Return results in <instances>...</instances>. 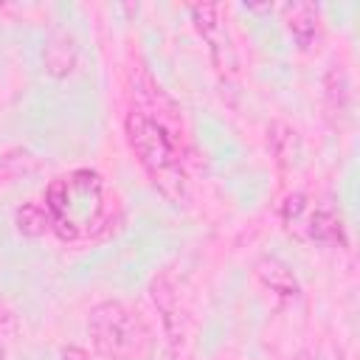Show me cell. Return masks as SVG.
I'll return each mask as SVG.
<instances>
[{
    "mask_svg": "<svg viewBox=\"0 0 360 360\" xmlns=\"http://www.w3.org/2000/svg\"><path fill=\"white\" fill-rule=\"evenodd\" d=\"M284 28L290 31L292 42L298 51H312L315 42L321 39V8L315 3H307V0H292L284 6Z\"/></svg>",
    "mask_w": 360,
    "mask_h": 360,
    "instance_id": "7",
    "label": "cell"
},
{
    "mask_svg": "<svg viewBox=\"0 0 360 360\" xmlns=\"http://www.w3.org/2000/svg\"><path fill=\"white\" fill-rule=\"evenodd\" d=\"M307 211H309V197H307L304 191H292V194H287V197L281 200V205H278V219L284 222L287 231H295V228L301 225V219H304Z\"/></svg>",
    "mask_w": 360,
    "mask_h": 360,
    "instance_id": "15",
    "label": "cell"
},
{
    "mask_svg": "<svg viewBox=\"0 0 360 360\" xmlns=\"http://www.w3.org/2000/svg\"><path fill=\"white\" fill-rule=\"evenodd\" d=\"M87 338L104 360H138L146 352V329L121 301H101L90 309Z\"/></svg>",
    "mask_w": 360,
    "mask_h": 360,
    "instance_id": "3",
    "label": "cell"
},
{
    "mask_svg": "<svg viewBox=\"0 0 360 360\" xmlns=\"http://www.w3.org/2000/svg\"><path fill=\"white\" fill-rule=\"evenodd\" d=\"M298 228H301V236L315 245H326V248L346 245V228L332 208H309Z\"/></svg>",
    "mask_w": 360,
    "mask_h": 360,
    "instance_id": "10",
    "label": "cell"
},
{
    "mask_svg": "<svg viewBox=\"0 0 360 360\" xmlns=\"http://www.w3.org/2000/svg\"><path fill=\"white\" fill-rule=\"evenodd\" d=\"M124 135H127V143L138 166L146 172L152 186L169 202L186 205L188 202V169H186L180 143L152 118L138 112L135 107H129L124 115Z\"/></svg>",
    "mask_w": 360,
    "mask_h": 360,
    "instance_id": "2",
    "label": "cell"
},
{
    "mask_svg": "<svg viewBox=\"0 0 360 360\" xmlns=\"http://www.w3.org/2000/svg\"><path fill=\"white\" fill-rule=\"evenodd\" d=\"M188 14H191L197 34L202 37V42L208 48L211 65L219 73V79L222 82L236 79L239 76V53H236V42H233L225 8L219 3H197V6H188Z\"/></svg>",
    "mask_w": 360,
    "mask_h": 360,
    "instance_id": "4",
    "label": "cell"
},
{
    "mask_svg": "<svg viewBox=\"0 0 360 360\" xmlns=\"http://www.w3.org/2000/svg\"><path fill=\"white\" fill-rule=\"evenodd\" d=\"M323 110L329 124L338 129L349 121L352 115V82L343 65H329L326 76H323Z\"/></svg>",
    "mask_w": 360,
    "mask_h": 360,
    "instance_id": "8",
    "label": "cell"
},
{
    "mask_svg": "<svg viewBox=\"0 0 360 360\" xmlns=\"http://www.w3.org/2000/svg\"><path fill=\"white\" fill-rule=\"evenodd\" d=\"M76 62H79V45H76L73 34L65 28L51 31L45 39V48H42L45 73L53 79H68L76 70Z\"/></svg>",
    "mask_w": 360,
    "mask_h": 360,
    "instance_id": "9",
    "label": "cell"
},
{
    "mask_svg": "<svg viewBox=\"0 0 360 360\" xmlns=\"http://www.w3.org/2000/svg\"><path fill=\"white\" fill-rule=\"evenodd\" d=\"M295 360H312V354H307V352H301V354H298Z\"/></svg>",
    "mask_w": 360,
    "mask_h": 360,
    "instance_id": "19",
    "label": "cell"
},
{
    "mask_svg": "<svg viewBox=\"0 0 360 360\" xmlns=\"http://www.w3.org/2000/svg\"><path fill=\"white\" fill-rule=\"evenodd\" d=\"M62 360H90V354H87V349H82V346L70 343V346H65V349H62Z\"/></svg>",
    "mask_w": 360,
    "mask_h": 360,
    "instance_id": "17",
    "label": "cell"
},
{
    "mask_svg": "<svg viewBox=\"0 0 360 360\" xmlns=\"http://www.w3.org/2000/svg\"><path fill=\"white\" fill-rule=\"evenodd\" d=\"M0 360H8V352H6V346L0 343Z\"/></svg>",
    "mask_w": 360,
    "mask_h": 360,
    "instance_id": "18",
    "label": "cell"
},
{
    "mask_svg": "<svg viewBox=\"0 0 360 360\" xmlns=\"http://www.w3.org/2000/svg\"><path fill=\"white\" fill-rule=\"evenodd\" d=\"M149 298L152 304L158 307L160 312V321H163V329L169 335V340L177 346L183 338H186V312L180 307V292H177V281L169 270H163L160 276L152 278L149 284Z\"/></svg>",
    "mask_w": 360,
    "mask_h": 360,
    "instance_id": "6",
    "label": "cell"
},
{
    "mask_svg": "<svg viewBox=\"0 0 360 360\" xmlns=\"http://www.w3.org/2000/svg\"><path fill=\"white\" fill-rule=\"evenodd\" d=\"M14 225L22 236H42L51 231V222H48V211L42 202L37 200H28L22 202L17 211H14Z\"/></svg>",
    "mask_w": 360,
    "mask_h": 360,
    "instance_id": "13",
    "label": "cell"
},
{
    "mask_svg": "<svg viewBox=\"0 0 360 360\" xmlns=\"http://www.w3.org/2000/svg\"><path fill=\"white\" fill-rule=\"evenodd\" d=\"M31 169H37V158H34L28 149H22V146L8 149V152L0 158V186L14 183L20 174H25V172H31Z\"/></svg>",
    "mask_w": 360,
    "mask_h": 360,
    "instance_id": "14",
    "label": "cell"
},
{
    "mask_svg": "<svg viewBox=\"0 0 360 360\" xmlns=\"http://www.w3.org/2000/svg\"><path fill=\"white\" fill-rule=\"evenodd\" d=\"M267 152L278 169H292L301 160V135L292 124L276 118L267 124Z\"/></svg>",
    "mask_w": 360,
    "mask_h": 360,
    "instance_id": "11",
    "label": "cell"
},
{
    "mask_svg": "<svg viewBox=\"0 0 360 360\" xmlns=\"http://www.w3.org/2000/svg\"><path fill=\"white\" fill-rule=\"evenodd\" d=\"M42 205L51 231L62 242H84L110 236L121 219V202L96 169H73L45 186Z\"/></svg>",
    "mask_w": 360,
    "mask_h": 360,
    "instance_id": "1",
    "label": "cell"
},
{
    "mask_svg": "<svg viewBox=\"0 0 360 360\" xmlns=\"http://www.w3.org/2000/svg\"><path fill=\"white\" fill-rule=\"evenodd\" d=\"M253 273H256V278H259L262 287H267L270 292H276L281 298H298L301 295V284H298L295 273L290 270V264H284L276 256L259 259L256 267H253Z\"/></svg>",
    "mask_w": 360,
    "mask_h": 360,
    "instance_id": "12",
    "label": "cell"
},
{
    "mask_svg": "<svg viewBox=\"0 0 360 360\" xmlns=\"http://www.w3.org/2000/svg\"><path fill=\"white\" fill-rule=\"evenodd\" d=\"M129 96H132V107L138 112H143L158 127H163L177 143L183 141V110H180V104L155 82V76L143 65L129 70Z\"/></svg>",
    "mask_w": 360,
    "mask_h": 360,
    "instance_id": "5",
    "label": "cell"
},
{
    "mask_svg": "<svg viewBox=\"0 0 360 360\" xmlns=\"http://www.w3.org/2000/svg\"><path fill=\"white\" fill-rule=\"evenodd\" d=\"M17 329H20L17 312L6 301H0V335H17Z\"/></svg>",
    "mask_w": 360,
    "mask_h": 360,
    "instance_id": "16",
    "label": "cell"
}]
</instances>
